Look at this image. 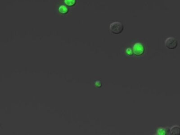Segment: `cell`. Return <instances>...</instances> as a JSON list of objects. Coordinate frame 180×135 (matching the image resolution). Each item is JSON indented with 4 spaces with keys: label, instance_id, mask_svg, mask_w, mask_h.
<instances>
[{
    "label": "cell",
    "instance_id": "5b68a950",
    "mask_svg": "<svg viewBox=\"0 0 180 135\" xmlns=\"http://www.w3.org/2000/svg\"><path fill=\"white\" fill-rule=\"evenodd\" d=\"M170 132V129L168 128H160L158 129L156 135H166Z\"/></svg>",
    "mask_w": 180,
    "mask_h": 135
},
{
    "label": "cell",
    "instance_id": "3957f363",
    "mask_svg": "<svg viewBox=\"0 0 180 135\" xmlns=\"http://www.w3.org/2000/svg\"><path fill=\"white\" fill-rule=\"evenodd\" d=\"M133 52L135 55H142L144 52V46L140 43H135L133 47Z\"/></svg>",
    "mask_w": 180,
    "mask_h": 135
},
{
    "label": "cell",
    "instance_id": "52a82bcc",
    "mask_svg": "<svg viewBox=\"0 0 180 135\" xmlns=\"http://www.w3.org/2000/svg\"><path fill=\"white\" fill-rule=\"evenodd\" d=\"M64 2L66 5L71 7V6L75 5L76 3V0H65Z\"/></svg>",
    "mask_w": 180,
    "mask_h": 135
},
{
    "label": "cell",
    "instance_id": "277c9868",
    "mask_svg": "<svg viewBox=\"0 0 180 135\" xmlns=\"http://www.w3.org/2000/svg\"><path fill=\"white\" fill-rule=\"evenodd\" d=\"M170 134L173 135H180V127L175 125L170 129Z\"/></svg>",
    "mask_w": 180,
    "mask_h": 135
},
{
    "label": "cell",
    "instance_id": "ba28073f",
    "mask_svg": "<svg viewBox=\"0 0 180 135\" xmlns=\"http://www.w3.org/2000/svg\"><path fill=\"white\" fill-rule=\"evenodd\" d=\"M126 52L129 55H132L133 53V51L131 50L130 48H128L126 49Z\"/></svg>",
    "mask_w": 180,
    "mask_h": 135
},
{
    "label": "cell",
    "instance_id": "7a4b0ae2",
    "mask_svg": "<svg viewBox=\"0 0 180 135\" xmlns=\"http://www.w3.org/2000/svg\"><path fill=\"white\" fill-rule=\"evenodd\" d=\"M165 45L167 48L169 49H174L178 47V41L175 39L174 38H168L165 41Z\"/></svg>",
    "mask_w": 180,
    "mask_h": 135
},
{
    "label": "cell",
    "instance_id": "8992f818",
    "mask_svg": "<svg viewBox=\"0 0 180 135\" xmlns=\"http://www.w3.org/2000/svg\"><path fill=\"white\" fill-rule=\"evenodd\" d=\"M59 11L60 13L62 14H65L68 12L69 9L66 6L62 5L60 6V7H59Z\"/></svg>",
    "mask_w": 180,
    "mask_h": 135
},
{
    "label": "cell",
    "instance_id": "6da1fadb",
    "mask_svg": "<svg viewBox=\"0 0 180 135\" xmlns=\"http://www.w3.org/2000/svg\"><path fill=\"white\" fill-rule=\"evenodd\" d=\"M109 29L111 32L113 34H119L123 31L124 26L120 22H114L110 24L109 25Z\"/></svg>",
    "mask_w": 180,
    "mask_h": 135
}]
</instances>
